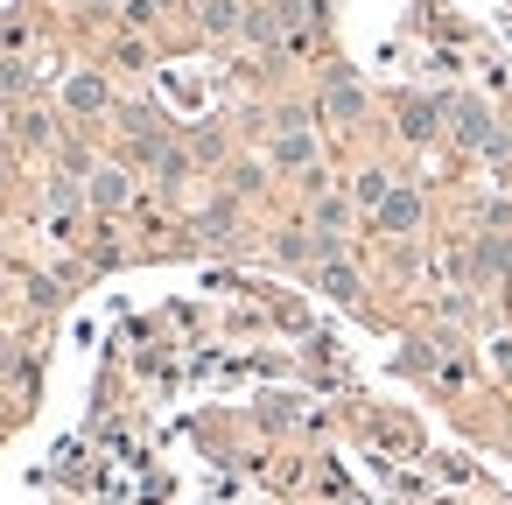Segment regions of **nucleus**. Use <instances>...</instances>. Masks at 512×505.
I'll use <instances>...</instances> for the list:
<instances>
[{
	"label": "nucleus",
	"instance_id": "nucleus-1",
	"mask_svg": "<svg viewBox=\"0 0 512 505\" xmlns=\"http://www.w3.org/2000/svg\"><path fill=\"white\" fill-rule=\"evenodd\" d=\"M505 134H498V113L477 99V92H463V99H449V148L456 155H491Z\"/></svg>",
	"mask_w": 512,
	"mask_h": 505
},
{
	"label": "nucleus",
	"instance_id": "nucleus-2",
	"mask_svg": "<svg viewBox=\"0 0 512 505\" xmlns=\"http://www.w3.org/2000/svg\"><path fill=\"white\" fill-rule=\"evenodd\" d=\"M267 169H281V176H309V169H316V134H309V113H302V106H288V113L274 120Z\"/></svg>",
	"mask_w": 512,
	"mask_h": 505
},
{
	"label": "nucleus",
	"instance_id": "nucleus-3",
	"mask_svg": "<svg viewBox=\"0 0 512 505\" xmlns=\"http://www.w3.org/2000/svg\"><path fill=\"white\" fill-rule=\"evenodd\" d=\"M421 218H428V197H421L414 183H400V190L372 211V232H379V239H414V232H421Z\"/></svg>",
	"mask_w": 512,
	"mask_h": 505
},
{
	"label": "nucleus",
	"instance_id": "nucleus-4",
	"mask_svg": "<svg viewBox=\"0 0 512 505\" xmlns=\"http://www.w3.org/2000/svg\"><path fill=\"white\" fill-rule=\"evenodd\" d=\"M400 141H414V148H428L435 134H442V120H449V99H421V92H407L400 106Z\"/></svg>",
	"mask_w": 512,
	"mask_h": 505
},
{
	"label": "nucleus",
	"instance_id": "nucleus-5",
	"mask_svg": "<svg viewBox=\"0 0 512 505\" xmlns=\"http://www.w3.org/2000/svg\"><path fill=\"white\" fill-rule=\"evenodd\" d=\"M85 204H99V211H127V204H134V176H127V162H92V169H85Z\"/></svg>",
	"mask_w": 512,
	"mask_h": 505
},
{
	"label": "nucleus",
	"instance_id": "nucleus-6",
	"mask_svg": "<svg viewBox=\"0 0 512 505\" xmlns=\"http://www.w3.org/2000/svg\"><path fill=\"white\" fill-rule=\"evenodd\" d=\"M134 162H141V169H148L162 190H176V183H190V176H197L190 141H155V148H148V155H134Z\"/></svg>",
	"mask_w": 512,
	"mask_h": 505
},
{
	"label": "nucleus",
	"instance_id": "nucleus-7",
	"mask_svg": "<svg viewBox=\"0 0 512 505\" xmlns=\"http://www.w3.org/2000/svg\"><path fill=\"white\" fill-rule=\"evenodd\" d=\"M323 120L358 127V120H365V85H358V78H344V71H330V78H323Z\"/></svg>",
	"mask_w": 512,
	"mask_h": 505
},
{
	"label": "nucleus",
	"instance_id": "nucleus-8",
	"mask_svg": "<svg viewBox=\"0 0 512 505\" xmlns=\"http://www.w3.org/2000/svg\"><path fill=\"white\" fill-rule=\"evenodd\" d=\"M470 281H512V232H484L477 253H470Z\"/></svg>",
	"mask_w": 512,
	"mask_h": 505
},
{
	"label": "nucleus",
	"instance_id": "nucleus-9",
	"mask_svg": "<svg viewBox=\"0 0 512 505\" xmlns=\"http://www.w3.org/2000/svg\"><path fill=\"white\" fill-rule=\"evenodd\" d=\"M106 106H113V92H106L99 71H71V78H64V113L92 120V113H106Z\"/></svg>",
	"mask_w": 512,
	"mask_h": 505
},
{
	"label": "nucleus",
	"instance_id": "nucleus-10",
	"mask_svg": "<svg viewBox=\"0 0 512 505\" xmlns=\"http://www.w3.org/2000/svg\"><path fill=\"white\" fill-rule=\"evenodd\" d=\"M309 274H316V288H323L330 302H358V295H365V281H358V267H351L344 253H337V260H316Z\"/></svg>",
	"mask_w": 512,
	"mask_h": 505
},
{
	"label": "nucleus",
	"instance_id": "nucleus-11",
	"mask_svg": "<svg viewBox=\"0 0 512 505\" xmlns=\"http://www.w3.org/2000/svg\"><path fill=\"white\" fill-rule=\"evenodd\" d=\"M393 190H400V183H393V169L365 162V169H358V183H351V204H358V211H379V204H386Z\"/></svg>",
	"mask_w": 512,
	"mask_h": 505
},
{
	"label": "nucleus",
	"instance_id": "nucleus-12",
	"mask_svg": "<svg viewBox=\"0 0 512 505\" xmlns=\"http://www.w3.org/2000/svg\"><path fill=\"white\" fill-rule=\"evenodd\" d=\"M197 22H204V36H239L246 29V8H239V0H197Z\"/></svg>",
	"mask_w": 512,
	"mask_h": 505
},
{
	"label": "nucleus",
	"instance_id": "nucleus-13",
	"mask_svg": "<svg viewBox=\"0 0 512 505\" xmlns=\"http://www.w3.org/2000/svg\"><path fill=\"white\" fill-rule=\"evenodd\" d=\"M351 211H358V204H344V197H323V190L309 197V225H316L323 239H344V225H351Z\"/></svg>",
	"mask_w": 512,
	"mask_h": 505
},
{
	"label": "nucleus",
	"instance_id": "nucleus-14",
	"mask_svg": "<svg viewBox=\"0 0 512 505\" xmlns=\"http://www.w3.org/2000/svg\"><path fill=\"white\" fill-rule=\"evenodd\" d=\"M274 253H281V260H288V267H316V239H309V232H302V225H288V232H281V239H274Z\"/></svg>",
	"mask_w": 512,
	"mask_h": 505
},
{
	"label": "nucleus",
	"instance_id": "nucleus-15",
	"mask_svg": "<svg viewBox=\"0 0 512 505\" xmlns=\"http://www.w3.org/2000/svg\"><path fill=\"white\" fill-rule=\"evenodd\" d=\"M15 134H22L29 148H50V134H57V127H50V120H43L36 106H22V113H15Z\"/></svg>",
	"mask_w": 512,
	"mask_h": 505
},
{
	"label": "nucleus",
	"instance_id": "nucleus-16",
	"mask_svg": "<svg viewBox=\"0 0 512 505\" xmlns=\"http://www.w3.org/2000/svg\"><path fill=\"white\" fill-rule=\"evenodd\" d=\"M190 155L197 162H225V134H190Z\"/></svg>",
	"mask_w": 512,
	"mask_h": 505
},
{
	"label": "nucleus",
	"instance_id": "nucleus-17",
	"mask_svg": "<svg viewBox=\"0 0 512 505\" xmlns=\"http://www.w3.org/2000/svg\"><path fill=\"white\" fill-rule=\"evenodd\" d=\"M162 8H169V0H127V22H141V29H148Z\"/></svg>",
	"mask_w": 512,
	"mask_h": 505
},
{
	"label": "nucleus",
	"instance_id": "nucleus-18",
	"mask_svg": "<svg viewBox=\"0 0 512 505\" xmlns=\"http://www.w3.org/2000/svg\"><path fill=\"white\" fill-rule=\"evenodd\" d=\"M15 365H22V344H15V337H0V379H8Z\"/></svg>",
	"mask_w": 512,
	"mask_h": 505
},
{
	"label": "nucleus",
	"instance_id": "nucleus-19",
	"mask_svg": "<svg viewBox=\"0 0 512 505\" xmlns=\"http://www.w3.org/2000/svg\"><path fill=\"white\" fill-rule=\"evenodd\" d=\"M85 15H113V8H127V0H78Z\"/></svg>",
	"mask_w": 512,
	"mask_h": 505
},
{
	"label": "nucleus",
	"instance_id": "nucleus-20",
	"mask_svg": "<svg viewBox=\"0 0 512 505\" xmlns=\"http://www.w3.org/2000/svg\"><path fill=\"white\" fill-rule=\"evenodd\" d=\"M8 134H15V113H0V141H8Z\"/></svg>",
	"mask_w": 512,
	"mask_h": 505
}]
</instances>
